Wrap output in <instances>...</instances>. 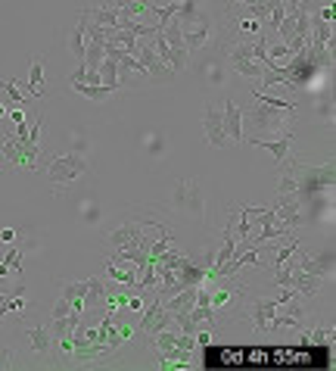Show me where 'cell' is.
I'll use <instances>...</instances> for the list:
<instances>
[{
	"label": "cell",
	"mask_w": 336,
	"mask_h": 371,
	"mask_svg": "<svg viewBox=\"0 0 336 371\" xmlns=\"http://www.w3.org/2000/svg\"><path fill=\"white\" fill-rule=\"evenodd\" d=\"M292 175H296V190H292V197H296L302 206H308L311 200H315L317 194H324V190H333L336 184V165L333 159L330 163H321V165H305L299 163V159H292Z\"/></svg>",
	"instance_id": "6da1fadb"
},
{
	"label": "cell",
	"mask_w": 336,
	"mask_h": 371,
	"mask_svg": "<svg viewBox=\"0 0 336 371\" xmlns=\"http://www.w3.org/2000/svg\"><path fill=\"white\" fill-rule=\"evenodd\" d=\"M292 116L296 113H286V109H274L261 100H252L249 107V122L259 134L252 138H280V134H292Z\"/></svg>",
	"instance_id": "7a4b0ae2"
},
{
	"label": "cell",
	"mask_w": 336,
	"mask_h": 371,
	"mask_svg": "<svg viewBox=\"0 0 336 371\" xmlns=\"http://www.w3.org/2000/svg\"><path fill=\"white\" fill-rule=\"evenodd\" d=\"M171 209L180 215L203 221L205 219V200H203V188L193 178H178L171 184Z\"/></svg>",
	"instance_id": "3957f363"
},
{
	"label": "cell",
	"mask_w": 336,
	"mask_h": 371,
	"mask_svg": "<svg viewBox=\"0 0 336 371\" xmlns=\"http://www.w3.org/2000/svg\"><path fill=\"white\" fill-rule=\"evenodd\" d=\"M277 309H280L277 293H274V296H255V300H249V296H240V318L249 321V327H252V331L274 334L271 318H274V312H277Z\"/></svg>",
	"instance_id": "277c9868"
},
{
	"label": "cell",
	"mask_w": 336,
	"mask_h": 371,
	"mask_svg": "<svg viewBox=\"0 0 336 371\" xmlns=\"http://www.w3.org/2000/svg\"><path fill=\"white\" fill-rule=\"evenodd\" d=\"M81 175H87V159L81 153H62V156H53L47 165V181L50 188H66V184L78 181Z\"/></svg>",
	"instance_id": "5b68a950"
},
{
	"label": "cell",
	"mask_w": 336,
	"mask_h": 371,
	"mask_svg": "<svg viewBox=\"0 0 336 371\" xmlns=\"http://www.w3.org/2000/svg\"><path fill=\"white\" fill-rule=\"evenodd\" d=\"M0 153H3V169L6 165H16V169H37V159H41V144H31L28 138H3L0 141Z\"/></svg>",
	"instance_id": "8992f818"
},
{
	"label": "cell",
	"mask_w": 336,
	"mask_h": 371,
	"mask_svg": "<svg viewBox=\"0 0 336 371\" xmlns=\"http://www.w3.org/2000/svg\"><path fill=\"white\" fill-rule=\"evenodd\" d=\"M221 28H224V26H218L215 16H212V13H203V19L193 22L190 28H184V47H187V53L203 51L205 44H212V41L221 35Z\"/></svg>",
	"instance_id": "52a82bcc"
},
{
	"label": "cell",
	"mask_w": 336,
	"mask_h": 371,
	"mask_svg": "<svg viewBox=\"0 0 336 371\" xmlns=\"http://www.w3.org/2000/svg\"><path fill=\"white\" fill-rule=\"evenodd\" d=\"M134 57L140 60V66H143V69H147V75L153 78V82H159V84L174 82V72H171V66H165L159 57H156V51H153V44H149V38L137 44V53H134Z\"/></svg>",
	"instance_id": "ba28073f"
},
{
	"label": "cell",
	"mask_w": 336,
	"mask_h": 371,
	"mask_svg": "<svg viewBox=\"0 0 336 371\" xmlns=\"http://www.w3.org/2000/svg\"><path fill=\"white\" fill-rule=\"evenodd\" d=\"M162 35H165L168 47H171V69H174V75H178V72H184L187 66H190V53H187V47H184V28H180L178 19H171L168 26H162Z\"/></svg>",
	"instance_id": "9c48e42d"
},
{
	"label": "cell",
	"mask_w": 336,
	"mask_h": 371,
	"mask_svg": "<svg viewBox=\"0 0 336 371\" xmlns=\"http://www.w3.org/2000/svg\"><path fill=\"white\" fill-rule=\"evenodd\" d=\"M143 231H147V221H122L115 231L106 234V244H109L112 250L128 246V244H147L149 246V237Z\"/></svg>",
	"instance_id": "30bf717a"
},
{
	"label": "cell",
	"mask_w": 336,
	"mask_h": 371,
	"mask_svg": "<svg viewBox=\"0 0 336 371\" xmlns=\"http://www.w3.org/2000/svg\"><path fill=\"white\" fill-rule=\"evenodd\" d=\"M203 134H205V141H209L212 147H218V150L230 144L227 132H224L221 107H215V103H209V107H205V113H203Z\"/></svg>",
	"instance_id": "8fae6325"
},
{
	"label": "cell",
	"mask_w": 336,
	"mask_h": 371,
	"mask_svg": "<svg viewBox=\"0 0 336 371\" xmlns=\"http://www.w3.org/2000/svg\"><path fill=\"white\" fill-rule=\"evenodd\" d=\"M221 119H224V132H227L230 144H243V109L236 107V100H224L221 107Z\"/></svg>",
	"instance_id": "7c38bea8"
},
{
	"label": "cell",
	"mask_w": 336,
	"mask_h": 371,
	"mask_svg": "<svg viewBox=\"0 0 336 371\" xmlns=\"http://www.w3.org/2000/svg\"><path fill=\"white\" fill-rule=\"evenodd\" d=\"M333 269H336V250H317L315 256H302V271H308V275L327 278L333 275Z\"/></svg>",
	"instance_id": "4fadbf2b"
},
{
	"label": "cell",
	"mask_w": 336,
	"mask_h": 371,
	"mask_svg": "<svg viewBox=\"0 0 336 371\" xmlns=\"http://www.w3.org/2000/svg\"><path fill=\"white\" fill-rule=\"evenodd\" d=\"M321 284H324V278L302 271V265L292 271V290L299 293V300H315V296L321 293Z\"/></svg>",
	"instance_id": "5bb4252c"
},
{
	"label": "cell",
	"mask_w": 336,
	"mask_h": 371,
	"mask_svg": "<svg viewBox=\"0 0 336 371\" xmlns=\"http://www.w3.org/2000/svg\"><path fill=\"white\" fill-rule=\"evenodd\" d=\"M249 144H252V147H261V150H268L274 159H277V165H280L286 156H290L292 134H280V138H249Z\"/></svg>",
	"instance_id": "9a60e30c"
},
{
	"label": "cell",
	"mask_w": 336,
	"mask_h": 371,
	"mask_svg": "<svg viewBox=\"0 0 336 371\" xmlns=\"http://www.w3.org/2000/svg\"><path fill=\"white\" fill-rule=\"evenodd\" d=\"M106 293H109V284H106V278H100V275L87 278L84 312H87V309H103V302H106Z\"/></svg>",
	"instance_id": "2e32d148"
},
{
	"label": "cell",
	"mask_w": 336,
	"mask_h": 371,
	"mask_svg": "<svg viewBox=\"0 0 336 371\" xmlns=\"http://www.w3.org/2000/svg\"><path fill=\"white\" fill-rule=\"evenodd\" d=\"M178 284L180 287H199V284H205V265H193L190 256H184V262L178 265Z\"/></svg>",
	"instance_id": "e0dca14e"
},
{
	"label": "cell",
	"mask_w": 336,
	"mask_h": 371,
	"mask_svg": "<svg viewBox=\"0 0 336 371\" xmlns=\"http://www.w3.org/2000/svg\"><path fill=\"white\" fill-rule=\"evenodd\" d=\"M25 337H28L31 350H35L37 356H47V352L53 350V334H50V325L28 327V331H25Z\"/></svg>",
	"instance_id": "ac0fdd59"
},
{
	"label": "cell",
	"mask_w": 336,
	"mask_h": 371,
	"mask_svg": "<svg viewBox=\"0 0 336 371\" xmlns=\"http://www.w3.org/2000/svg\"><path fill=\"white\" fill-rule=\"evenodd\" d=\"M137 265H128V269H118L112 259H106V281H115V284H124V287H134L137 284Z\"/></svg>",
	"instance_id": "d6986e66"
},
{
	"label": "cell",
	"mask_w": 336,
	"mask_h": 371,
	"mask_svg": "<svg viewBox=\"0 0 336 371\" xmlns=\"http://www.w3.org/2000/svg\"><path fill=\"white\" fill-rule=\"evenodd\" d=\"M68 84H72L78 94H84L87 100H97V103H103V100H109L112 94H118L115 88H109V84H84V82H78V78H75V82H68Z\"/></svg>",
	"instance_id": "ffe728a7"
},
{
	"label": "cell",
	"mask_w": 336,
	"mask_h": 371,
	"mask_svg": "<svg viewBox=\"0 0 336 371\" xmlns=\"http://www.w3.org/2000/svg\"><path fill=\"white\" fill-rule=\"evenodd\" d=\"M28 94L35 100L44 97V60H31L28 63Z\"/></svg>",
	"instance_id": "44dd1931"
},
{
	"label": "cell",
	"mask_w": 336,
	"mask_h": 371,
	"mask_svg": "<svg viewBox=\"0 0 336 371\" xmlns=\"http://www.w3.org/2000/svg\"><path fill=\"white\" fill-rule=\"evenodd\" d=\"M66 44H68V53H72L75 63H84V26H81V22H75L72 26Z\"/></svg>",
	"instance_id": "7402d4cb"
},
{
	"label": "cell",
	"mask_w": 336,
	"mask_h": 371,
	"mask_svg": "<svg viewBox=\"0 0 336 371\" xmlns=\"http://www.w3.org/2000/svg\"><path fill=\"white\" fill-rule=\"evenodd\" d=\"M91 13V22H97L100 28H118V10L115 7H97V10H87Z\"/></svg>",
	"instance_id": "603a6c76"
},
{
	"label": "cell",
	"mask_w": 336,
	"mask_h": 371,
	"mask_svg": "<svg viewBox=\"0 0 336 371\" xmlns=\"http://www.w3.org/2000/svg\"><path fill=\"white\" fill-rule=\"evenodd\" d=\"M97 72H100V78H103V84H109V88L122 91V88H118V60L103 57V63L97 66Z\"/></svg>",
	"instance_id": "cb8c5ba5"
},
{
	"label": "cell",
	"mask_w": 336,
	"mask_h": 371,
	"mask_svg": "<svg viewBox=\"0 0 336 371\" xmlns=\"http://www.w3.org/2000/svg\"><path fill=\"white\" fill-rule=\"evenodd\" d=\"M230 69H234L236 75H243V78H261V75H265L261 63H255V60H234V63H230Z\"/></svg>",
	"instance_id": "d4e9b609"
},
{
	"label": "cell",
	"mask_w": 336,
	"mask_h": 371,
	"mask_svg": "<svg viewBox=\"0 0 336 371\" xmlns=\"http://www.w3.org/2000/svg\"><path fill=\"white\" fill-rule=\"evenodd\" d=\"M0 94H3L6 103H12V107H25V103H28V97L19 91V84L12 82V78H6V82L0 84Z\"/></svg>",
	"instance_id": "484cf974"
},
{
	"label": "cell",
	"mask_w": 336,
	"mask_h": 371,
	"mask_svg": "<svg viewBox=\"0 0 336 371\" xmlns=\"http://www.w3.org/2000/svg\"><path fill=\"white\" fill-rule=\"evenodd\" d=\"M22 253H25V246H10V253L3 256V262L10 265V275H16V278H22Z\"/></svg>",
	"instance_id": "4316f807"
},
{
	"label": "cell",
	"mask_w": 336,
	"mask_h": 371,
	"mask_svg": "<svg viewBox=\"0 0 336 371\" xmlns=\"http://www.w3.org/2000/svg\"><path fill=\"white\" fill-rule=\"evenodd\" d=\"M84 293H87V281H66L62 284V293L59 296H66V300H84Z\"/></svg>",
	"instance_id": "83f0119b"
},
{
	"label": "cell",
	"mask_w": 336,
	"mask_h": 371,
	"mask_svg": "<svg viewBox=\"0 0 336 371\" xmlns=\"http://www.w3.org/2000/svg\"><path fill=\"white\" fill-rule=\"evenodd\" d=\"M68 312H72V300H66V296H59V300L53 302V312H50V318H66Z\"/></svg>",
	"instance_id": "f1b7e54d"
},
{
	"label": "cell",
	"mask_w": 336,
	"mask_h": 371,
	"mask_svg": "<svg viewBox=\"0 0 336 371\" xmlns=\"http://www.w3.org/2000/svg\"><path fill=\"white\" fill-rule=\"evenodd\" d=\"M268 57L277 63V60H286V57H290V51H286L283 41H277V44H268Z\"/></svg>",
	"instance_id": "f546056e"
},
{
	"label": "cell",
	"mask_w": 336,
	"mask_h": 371,
	"mask_svg": "<svg viewBox=\"0 0 336 371\" xmlns=\"http://www.w3.org/2000/svg\"><path fill=\"white\" fill-rule=\"evenodd\" d=\"M236 28H243V32H249V35H261V22L259 19H252V16H249V19H240V22H234Z\"/></svg>",
	"instance_id": "4dcf8cb0"
},
{
	"label": "cell",
	"mask_w": 336,
	"mask_h": 371,
	"mask_svg": "<svg viewBox=\"0 0 336 371\" xmlns=\"http://www.w3.org/2000/svg\"><path fill=\"white\" fill-rule=\"evenodd\" d=\"M12 352L10 350H0V371H6V368H12Z\"/></svg>",
	"instance_id": "1f68e13d"
},
{
	"label": "cell",
	"mask_w": 336,
	"mask_h": 371,
	"mask_svg": "<svg viewBox=\"0 0 336 371\" xmlns=\"http://www.w3.org/2000/svg\"><path fill=\"white\" fill-rule=\"evenodd\" d=\"M28 125H31V122H28V119H25V122H19V125H16V132H12V138L25 141V138H28Z\"/></svg>",
	"instance_id": "d6a6232c"
},
{
	"label": "cell",
	"mask_w": 336,
	"mask_h": 371,
	"mask_svg": "<svg viewBox=\"0 0 336 371\" xmlns=\"http://www.w3.org/2000/svg\"><path fill=\"white\" fill-rule=\"evenodd\" d=\"M6 312H10V293H3V290H0V321H3Z\"/></svg>",
	"instance_id": "836d02e7"
},
{
	"label": "cell",
	"mask_w": 336,
	"mask_h": 371,
	"mask_svg": "<svg viewBox=\"0 0 336 371\" xmlns=\"http://www.w3.org/2000/svg\"><path fill=\"white\" fill-rule=\"evenodd\" d=\"M6 119H10V122H16V125H19V122H25V113H22V109H19V107H12Z\"/></svg>",
	"instance_id": "e575fe53"
},
{
	"label": "cell",
	"mask_w": 336,
	"mask_h": 371,
	"mask_svg": "<svg viewBox=\"0 0 336 371\" xmlns=\"http://www.w3.org/2000/svg\"><path fill=\"white\" fill-rule=\"evenodd\" d=\"M12 240H16V231H12V228H3V231H0V244H12Z\"/></svg>",
	"instance_id": "d590c367"
},
{
	"label": "cell",
	"mask_w": 336,
	"mask_h": 371,
	"mask_svg": "<svg viewBox=\"0 0 336 371\" xmlns=\"http://www.w3.org/2000/svg\"><path fill=\"white\" fill-rule=\"evenodd\" d=\"M109 7H115V10H131V7H134V0H112Z\"/></svg>",
	"instance_id": "8d00e7d4"
},
{
	"label": "cell",
	"mask_w": 336,
	"mask_h": 371,
	"mask_svg": "<svg viewBox=\"0 0 336 371\" xmlns=\"http://www.w3.org/2000/svg\"><path fill=\"white\" fill-rule=\"evenodd\" d=\"M10 109H12V103H3V100H0V119H6V116H10Z\"/></svg>",
	"instance_id": "74e56055"
},
{
	"label": "cell",
	"mask_w": 336,
	"mask_h": 371,
	"mask_svg": "<svg viewBox=\"0 0 336 371\" xmlns=\"http://www.w3.org/2000/svg\"><path fill=\"white\" fill-rule=\"evenodd\" d=\"M6 275H10V265H6V262H0V278H6Z\"/></svg>",
	"instance_id": "f35d334b"
},
{
	"label": "cell",
	"mask_w": 336,
	"mask_h": 371,
	"mask_svg": "<svg viewBox=\"0 0 336 371\" xmlns=\"http://www.w3.org/2000/svg\"><path fill=\"white\" fill-rule=\"evenodd\" d=\"M230 3H243V7H246V3H252V0H230Z\"/></svg>",
	"instance_id": "ab89813d"
}]
</instances>
